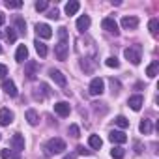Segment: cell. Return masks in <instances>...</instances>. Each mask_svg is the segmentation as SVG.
I'll return each mask as SVG.
<instances>
[{"label":"cell","mask_w":159,"mask_h":159,"mask_svg":"<svg viewBox=\"0 0 159 159\" xmlns=\"http://www.w3.org/2000/svg\"><path fill=\"white\" fill-rule=\"evenodd\" d=\"M6 39H8L10 43H13V41L17 39V36H15V32H13V28H8V32H6Z\"/></svg>","instance_id":"cell-33"},{"label":"cell","mask_w":159,"mask_h":159,"mask_svg":"<svg viewBox=\"0 0 159 159\" xmlns=\"http://www.w3.org/2000/svg\"><path fill=\"white\" fill-rule=\"evenodd\" d=\"M88 92H90V96H101V94L105 92V83H103L101 77L92 79V83H90V86H88Z\"/></svg>","instance_id":"cell-4"},{"label":"cell","mask_w":159,"mask_h":159,"mask_svg":"<svg viewBox=\"0 0 159 159\" xmlns=\"http://www.w3.org/2000/svg\"><path fill=\"white\" fill-rule=\"evenodd\" d=\"M13 122V112L10 109H2L0 111V125H10Z\"/></svg>","instance_id":"cell-12"},{"label":"cell","mask_w":159,"mask_h":159,"mask_svg":"<svg viewBox=\"0 0 159 159\" xmlns=\"http://www.w3.org/2000/svg\"><path fill=\"white\" fill-rule=\"evenodd\" d=\"M88 144H90L94 150H99V148L103 146V140H101V137H99V135H90V139H88Z\"/></svg>","instance_id":"cell-21"},{"label":"cell","mask_w":159,"mask_h":159,"mask_svg":"<svg viewBox=\"0 0 159 159\" xmlns=\"http://www.w3.org/2000/svg\"><path fill=\"white\" fill-rule=\"evenodd\" d=\"M28 58V49H26V45H19L17 47V52H15V60L17 62H25Z\"/></svg>","instance_id":"cell-17"},{"label":"cell","mask_w":159,"mask_h":159,"mask_svg":"<svg viewBox=\"0 0 159 159\" xmlns=\"http://www.w3.org/2000/svg\"><path fill=\"white\" fill-rule=\"evenodd\" d=\"M139 131L142 135H150L152 133V120H142L140 125H139Z\"/></svg>","instance_id":"cell-23"},{"label":"cell","mask_w":159,"mask_h":159,"mask_svg":"<svg viewBox=\"0 0 159 159\" xmlns=\"http://www.w3.org/2000/svg\"><path fill=\"white\" fill-rule=\"evenodd\" d=\"M79 8H81V4H79L77 0H71V2L66 4V13H67V15H75V13L79 11Z\"/></svg>","instance_id":"cell-20"},{"label":"cell","mask_w":159,"mask_h":159,"mask_svg":"<svg viewBox=\"0 0 159 159\" xmlns=\"http://www.w3.org/2000/svg\"><path fill=\"white\" fill-rule=\"evenodd\" d=\"M122 26L125 28V30H135L137 26H139V19L135 17V15H125L124 19H122Z\"/></svg>","instance_id":"cell-10"},{"label":"cell","mask_w":159,"mask_h":159,"mask_svg":"<svg viewBox=\"0 0 159 159\" xmlns=\"http://www.w3.org/2000/svg\"><path fill=\"white\" fill-rule=\"evenodd\" d=\"M114 124H116L118 127H122V129H125V127H129V120H127L125 116H116V120H114Z\"/></svg>","instance_id":"cell-27"},{"label":"cell","mask_w":159,"mask_h":159,"mask_svg":"<svg viewBox=\"0 0 159 159\" xmlns=\"http://www.w3.org/2000/svg\"><path fill=\"white\" fill-rule=\"evenodd\" d=\"M0 139H2V137H0Z\"/></svg>","instance_id":"cell-42"},{"label":"cell","mask_w":159,"mask_h":159,"mask_svg":"<svg viewBox=\"0 0 159 159\" xmlns=\"http://www.w3.org/2000/svg\"><path fill=\"white\" fill-rule=\"evenodd\" d=\"M77 153H81V155H90L92 152H90V150H86L84 146H77Z\"/></svg>","instance_id":"cell-35"},{"label":"cell","mask_w":159,"mask_h":159,"mask_svg":"<svg viewBox=\"0 0 159 159\" xmlns=\"http://www.w3.org/2000/svg\"><path fill=\"white\" fill-rule=\"evenodd\" d=\"M26 120H28L30 125H38V124H39V116H38V112H36L34 109H28V111H26Z\"/></svg>","instance_id":"cell-19"},{"label":"cell","mask_w":159,"mask_h":159,"mask_svg":"<svg viewBox=\"0 0 159 159\" xmlns=\"http://www.w3.org/2000/svg\"><path fill=\"white\" fill-rule=\"evenodd\" d=\"M69 135H71L73 139H79V137H81V135H79V125L71 124V125H69Z\"/></svg>","instance_id":"cell-32"},{"label":"cell","mask_w":159,"mask_h":159,"mask_svg":"<svg viewBox=\"0 0 159 159\" xmlns=\"http://www.w3.org/2000/svg\"><path fill=\"white\" fill-rule=\"evenodd\" d=\"M11 146H13V150H15L17 153L25 150V139H23L21 133H15V135H13V139H11Z\"/></svg>","instance_id":"cell-11"},{"label":"cell","mask_w":159,"mask_h":159,"mask_svg":"<svg viewBox=\"0 0 159 159\" xmlns=\"http://www.w3.org/2000/svg\"><path fill=\"white\" fill-rule=\"evenodd\" d=\"M142 103H144V98H142V96H133V98H129V101H127V105H129L133 111H140Z\"/></svg>","instance_id":"cell-16"},{"label":"cell","mask_w":159,"mask_h":159,"mask_svg":"<svg viewBox=\"0 0 159 159\" xmlns=\"http://www.w3.org/2000/svg\"><path fill=\"white\" fill-rule=\"evenodd\" d=\"M101 26H103V30H107L109 34L118 36V23H116L112 17H105V19L101 21Z\"/></svg>","instance_id":"cell-5"},{"label":"cell","mask_w":159,"mask_h":159,"mask_svg":"<svg viewBox=\"0 0 159 159\" xmlns=\"http://www.w3.org/2000/svg\"><path fill=\"white\" fill-rule=\"evenodd\" d=\"M148 28H150V34L152 36H157V32H159V19H152L148 23Z\"/></svg>","instance_id":"cell-25"},{"label":"cell","mask_w":159,"mask_h":159,"mask_svg":"<svg viewBox=\"0 0 159 159\" xmlns=\"http://www.w3.org/2000/svg\"><path fill=\"white\" fill-rule=\"evenodd\" d=\"M38 62H34V60H30V62H26L25 64V75H26V79L28 81H34L36 79V75H38Z\"/></svg>","instance_id":"cell-6"},{"label":"cell","mask_w":159,"mask_h":159,"mask_svg":"<svg viewBox=\"0 0 159 159\" xmlns=\"http://www.w3.org/2000/svg\"><path fill=\"white\" fill-rule=\"evenodd\" d=\"M157 71H159V62L155 60V62H152V64L148 66V69H146V75H148L150 79H153V77L157 75Z\"/></svg>","instance_id":"cell-24"},{"label":"cell","mask_w":159,"mask_h":159,"mask_svg":"<svg viewBox=\"0 0 159 159\" xmlns=\"http://www.w3.org/2000/svg\"><path fill=\"white\" fill-rule=\"evenodd\" d=\"M88 28H90V17L88 15H81V17L77 19V30L79 32H84Z\"/></svg>","instance_id":"cell-14"},{"label":"cell","mask_w":159,"mask_h":159,"mask_svg":"<svg viewBox=\"0 0 159 159\" xmlns=\"http://www.w3.org/2000/svg\"><path fill=\"white\" fill-rule=\"evenodd\" d=\"M47 17H49V19H58V17H60V13H58V10L54 8V10H51V11L47 13Z\"/></svg>","instance_id":"cell-36"},{"label":"cell","mask_w":159,"mask_h":159,"mask_svg":"<svg viewBox=\"0 0 159 159\" xmlns=\"http://www.w3.org/2000/svg\"><path fill=\"white\" fill-rule=\"evenodd\" d=\"M2 88H4V92H6L10 98H15V96H17V88H15V83H13V81H6V79H4Z\"/></svg>","instance_id":"cell-15"},{"label":"cell","mask_w":159,"mask_h":159,"mask_svg":"<svg viewBox=\"0 0 159 159\" xmlns=\"http://www.w3.org/2000/svg\"><path fill=\"white\" fill-rule=\"evenodd\" d=\"M45 150H47L49 153H54V155H58V153H62V152L66 150V142H64L62 139L54 137V139L47 140V144H45Z\"/></svg>","instance_id":"cell-3"},{"label":"cell","mask_w":159,"mask_h":159,"mask_svg":"<svg viewBox=\"0 0 159 159\" xmlns=\"http://www.w3.org/2000/svg\"><path fill=\"white\" fill-rule=\"evenodd\" d=\"M49 75H51V79H52V81L58 84V86H66V75L62 73V71H58V69H51L49 71Z\"/></svg>","instance_id":"cell-9"},{"label":"cell","mask_w":159,"mask_h":159,"mask_svg":"<svg viewBox=\"0 0 159 159\" xmlns=\"http://www.w3.org/2000/svg\"><path fill=\"white\" fill-rule=\"evenodd\" d=\"M6 23V17H4V13H0V26H2Z\"/></svg>","instance_id":"cell-39"},{"label":"cell","mask_w":159,"mask_h":159,"mask_svg":"<svg viewBox=\"0 0 159 159\" xmlns=\"http://www.w3.org/2000/svg\"><path fill=\"white\" fill-rule=\"evenodd\" d=\"M109 139H111V142H116V144H124V142H127V135H125L124 131H111Z\"/></svg>","instance_id":"cell-13"},{"label":"cell","mask_w":159,"mask_h":159,"mask_svg":"<svg viewBox=\"0 0 159 159\" xmlns=\"http://www.w3.org/2000/svg\"><path fill=\"white\" fill-rule=\"evenodd\" d=\"M0 157H2V159H21V155L15 150H10V148L0 150Z\"/></svg>","instance_id":"cell-18"},{"label":"cell","mask_w":159,"mask_h":159,"mask_svg":"<svg viewBox=\"0 0 159 159\" xmlns=\"http://www.w3.org/2000/svg\"><path fill=\"white\" fill-rule=\"evenodd\" d=\"M58 36H60V41L54 47V54H56L58 60H66L67 58V49H69V43H67V28L66 26H60L58 28Z\"/></svg>","instance_id":"cell-1"},{"label":"cell","mask_w":159,"mask_h":159,"mask_svg":"<svg viewBox=\"0 0 159 159\" xmlns=\"http://www.w3.org/2000/svg\"><path fill=\"white\" fill-rule=\"evenodd\" d=\"M105 64H107L109 67H114V69H116V67H120V62H118V58H116V56H109Z\"/></svg>","instance_id":"cell-30"},{"label":"cell","mask_w":159,"mask_h":159,"mask_svg":"<svg viewBox=\"0 0 159 159\" xmlns=\"http://www.w3.org/2000/svg\"><path fill=\"white\" fill-rule=\"evenodd\" d=\"M49 8V2H47V0H39V2H36V10L38 11H45Z\"/></svg>","instance_id":"cell-31"},{"label":"cell","mask_w":159,"mask_h":159,"mask_svg":"<svg viewBox=\"0 0 159 159\" xmlns=\"http://www.w3.org/2000/svg\"><path fill=\"white\" fill-rule=\"evenodd\" d=\"M15 26L19 28V32H21V34H25V32H26V23H25L21 17H17V19H15Z\"/></svg>","instance_id":"cell-29"},{"label":"cell","mask_w":159,"mask_h":159,"mask_svg":"<svg viewBox=\"0 0 159 159\" xmlns=\"http://www.w3.org/2000/svg\"><path fill=\"white\" fill-rule=\"evenodd\" d=\"M34 45H36V52H38L41 58H45V56H47V45H45L43 41H39V39H36Z\"/></svg>","instance_id":"cell-22"},{"label":"cell","mask_w":159,"mask_h":159,"mask_svg":"<svg viewBox=\"0 0 159 159\" xmlns=\"http://www.w3.org/2000/svg\"><path fill=\"white\" fill-rule=\"evenodd\" d=\"M124 54H125V58L131 62V64H135V66H139L140 64V60H142V47L140 45H133V47H127L125 51H124Z\"/></svg>","instance_id":"cell-2"},{"label":"cell","mask_w":159,"mask_h":159,"mask_svg":"<svg viewBox=\"0 0 159 159\" xmlns=\"http://www.w3.org/2000/svg\"><path fill=\"white\" fill-rule=\"evenodd\" d=\"M109 83H111V86H112V94H118V92H120V83L114 81V79H111Z\"/></svg>","instance_id":"cell-34"},{"label":"cell","mask_w":159,"mask_h":159,"mask_svg":"<svg viewBox=\"0 0 159 159\" xmlns=\"http://www.w3.org/2000/svg\"><path fill=\"white\" fill-rule=\"evenodd\" d=\"M135 152H137V153L142 152V144H140V142H135Z\"/></svg>","instance_id":"cell-38"},{"label":"cell","mask_w":159,"mask_h":159,"mask_svg":"<svg viewBox=\"0 0 159 159\" xmlns=\"http://www.w3.org/2000/svg\"><path fill=\"white\" fill-rule=\"evenodd\" d=\"M54 112L58 114V116H69V112H71V107H69V103H66V101H58V103H54Z\"/></svg>","instance_id":"cell-8"},{"label":"cell","mask_w":159,"mask_h":159,"mask_svg":"<svg viewBox=\"0 0 159 159\" xmlns=\"http://www.w3.org/2000/svg\"><path fill=\"white\" fill-rule=\"evenodd\" d=\"M36 34L39 38H43V39H49V38H52V28L49 25H45V23H38L36 25Z\"/></svg>","instance_id":"cell-7"},{"label":"cell","mask_w":159,"mask_h":159,"mask_svg":"<svg viewBox=\"0 0 159 159\" xmlns=\"http://www.w3.org/2000/svg\"><path fill=\"white\" fill-rule=\"evenodd\" d=\"M6 75H8V67L4 64H0V79H4Z\"/></svg>","instance_id":"cell-37"},{"label":"cell","mask_w":159,"mask_h":159,"mask_svg":"<svg viewBox=\"0 0 159 159\" xmlns=\"http://www.w3.org/2000/svg\"><path fill=\"white\" fill-rule=\"evenodd\" d=\"M6 8H10V10H17V8H23V2L21 0H6Z\"/></svg>","instance_id":"cell-28"},{"label":"cell","mask_w":159,"mask_h":159,"mask_svg":"<svg viewBox=\"0 0 159 159\" xmlns=\"http://www.w3.org/2000/svg\"><path fill=\"white\" fill-rule=\"evenodd\" d=\"M66 159H75V155H66Z\"/></svg>","instance_id":"cell-40"},{"label":"cell","mask_w":159,"mask_h":159,"mask_svg":"<svg viewBox=\"0 0 159 159\" xmlns=\"http://www.w3.org/2000/svg\"><path fill=\"white\" fill-rule=\"evenodd\" d=\"M0 52H2V47H0Z\"/></svg>","instance_id":"cell-41"},{"label":"cell","mask_w":159,"mask_h":159,"mask_svg":"<svg viewBox=\"0 0 159 159\" xmlns=\"http://www.w3.org/2000/svg\"><path fill=\"white\" fill-rule=\"evenodd\" d=\"M111 155H112L114 159H124L125 152H124V148H122V146H114V148L111 150Z\"/></svg>","instance_id":"cell-26"}]
</instances>
